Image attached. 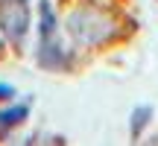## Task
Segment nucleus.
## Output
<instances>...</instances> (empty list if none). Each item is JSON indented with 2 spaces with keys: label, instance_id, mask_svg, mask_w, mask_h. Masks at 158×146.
Instances as JSON below:
<instances>
[{
  "label": "nucleus",
  "instance_id": "4",
  "mask_svg": "<svg viewBox=\"0 0 158 146\" xmlns=\"http://www.w3.org/2000/svg\"><path fill=\"white\" fill-rule=\"evenodd\" d=\"M29 108L27 105H15V108H6V111H0V132H6L9 126H18L23 117H27Z\"/></svg>",
  "mask_w": 158,
  "mask_h": 146
},
{
  "label": "nucleus",
  "instance_id": "6",
  "mask_svg": "<svg viewBox=\"0 0 158 146\" xmlns=\"http://www.w3.org/2000/svg\"><path fill=\"white\" fill-rule=\"evenodd\" d=\"M9 96H15V88H9V85H0V99H9Z\"/></svg>",
  "mask_w": 158,
  "mask_h": 146
},
{
  "label": "nucleus",
  "instance_id": "3",
  "mask_svg": "<svg viewBox=\"0 0 158 146\" xmlns=\"http://www.w3.org/2000/svg\"><path fill=\"white\" fill-rule=\"evenodd\" d=\"M0 29L12 44H23L29 29V0H0Z\"/></svg>",
  "mask_w": 158,
  "mask_h": 146
},
{
  "label": "nucleus",
  "instance_id": "5",
  "mask_svg": "<svg viewBox=\"0 0 158 146\" xmlns=\"http://www.w3.org/2000/svg\"><path fill=\"white\" fill-rule=\"evenodd\" d=\"M147 117H149V108H138V111H135V120H132V135H138V129L147 126Z\"/></svg>",
  "mask_w": 158,
  "mask_h": 146
},
{
  "label": "nucleus",
  "instance_id": "2",
  "mask_svg": "<svg viewBox=\"0 0 158 146\" xmlns=\"http://www.w3.org/2000/svg\"><path fill=\"white\" fill-rule=\"evenodd\" d=\"M68 29H70V35H73L76 41H82V44H100V41H106L108 35H111L114 26H111V21H108L106 15H100V12L79 9L68 21Z\"/></svg>",
  "mask_w": 158,
  "mask_h": 146
},
{
  "label": "nucleus",
  "instance_id": "1",
  "mask_svg": "<svg viewBox=\"0 0 158 146\" xmlns=\"http://www.w3.org/2000/svg\"><path fill=\"white\" fill-rule=\"evenodd\" d=\"M41 12V23H38V62L44 64L47 70H59L68 64V50L62 47V38H59V23L56 15H53V6L47 0H41L38 6Z\"/></svg>",
  "mask_w": 158,
  "mask_h": 146
}]
</instances>
